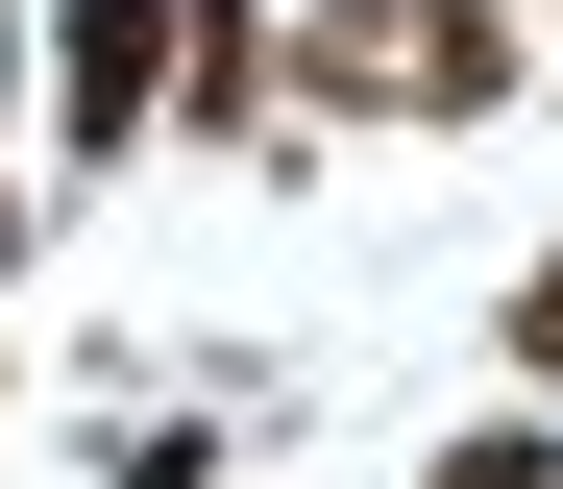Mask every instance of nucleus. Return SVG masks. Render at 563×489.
Segmentation results:
<instances>
[{
	"mask_svg": "<svg viewBox=\"0 0 563 489\" xmlns=\"http://www.w3.org/2000/svg\"><path fill=\"white\" fill-rule=\"evenodd\" d=\"M539 49H515V0H417V74H393V123H490Z\"/></svg>",
	"mask_w": 563,
	"mask_h": 489,
	"instance_id": "obj_2",
	"label": "nucleus"
},
{
	"mask_svg": "<svg viewBox=\"0 0 563 489\" xmlns=\"http://www.w3.org/2000/svg\"><path fill=\"white\" fill-rule=\"evenodd\" d=\"M49 123H74V171L172 123V0H74V25H49Z\"/></svg>",
	"mask_w": 563,
	"mask_h": 489,
	"instance_id": "obj_1",
	"label": "nucleus"
},
{
	"mask_svg": "<svg viewBox=\"0 0 563 489\" xmlns=\"http://www.w3.org/2000/svg\"><path fill=\"white\" fill-rule=\"evenodd\" d=\"M441 489H563V416H490V441H441Z\"/></svg>",
	"mask_w": 563,
	"mask_h": 489,
	"instance_id": "obj_4",
	"label": "nucleus"
},
{
	"mask_svg": "<svg viewBox=\"0 0 563 489\" xmlns=\"http://www.w3.org/2000/svg\"><path fill=\"white\" fill-rule=\"evenodd\" d=\"M490 343H515V391H563V245L515 269V319H490Z\"/></svg>",
	"mask_w": 563,
	"mask_h": 489,
	"instance_id": "obj_5",
	"label": "nucleus"
},
{
	"mask_svg": "<svg viewBox=\"0 0 563 489\" xmlns=\"http://www.w3.org/2000/svg\"><path fill=\"white\" fill-rule=\"evenodd\" d=\"M99 489H221V416H123V441H99Z\"/></svg>",
	"mask_w": 563,
	"mask_h": 489,
	"instance_id": "obj_3",
	"label": "nucleus"
}]
</instances>
